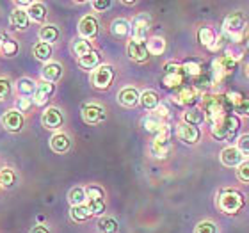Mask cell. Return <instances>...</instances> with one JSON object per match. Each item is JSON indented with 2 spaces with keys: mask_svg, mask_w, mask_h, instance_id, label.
I'll list each match as a JSON object with an SVG mask.
<instances>
[{
  "mask_svg": "<svg viewBox=\"0 0 249 233\" xmlns=\"http://www.w3.org/2000/svg\"><path fill=\"white\" fill-rule=\"evenodd\" d=\"M201 98H203L201 93H199L194 86H183V88H180L177 93L173 94V102H175V104L189 107V109L196 107V104H199Z\"/></svg>",
  "mask_w": 249,
  "mask_h": 233,
  "instance_id": "5b68a950",
  "label": "cell"
},
{
  "mask_svg": "<svg viewBox=\"0 0 249 233\" xmlns=\"http://www.w3.org/2000/svg\"><path fill=\"white\" fill-rule=\"evenodd\" d=\"M207 121V116L203 112L201 109H196V107H192V109H187L183 112V123L187 125H192V126H199Z\"/></svg>",
  "mask_w": 249,
  "mask_h": 233,
  "instance_id": "cb8c5ba5",
  "label": "cell"
},
{
  "mask_svg": "<svg viewBox=\"0 0 249 233\" xmlns=\"http://www.w3.org/2000/svg\"><path fill=\"white\" fill-rule=\"evenodd\" d=\"M226 98L230 100V104L233 105H237L239 104V102H242V100H244V96H242V94L240 93H235V91H230V93H226Z\"/></svg>",
  "mask_w": 249,
  "mask_h": 233,
  "instance_id": "816d5d0a",
  "label": "cell"
},
{
  "mask_svg": "<svg viewBox=\"0 0 249 233\" xmlns=\"http://www.w3.org/2000/svg\"><path fill=\"white\" fill-rule=\"evenodd\" d=\"M237 178L244 183H249V161H244L237 167Z\"/></svg>",
  "mask_w": 249,
  "mask_h": 233,
  "instance_id": "f6af8a7d",
  "label": "cell"
},
{
  "mask_svg": "<svg viewBox=\"0 0 249 233\" xmlns=\"http://www.w3.org/2000/svg\"><path fill=\"white\" fill-rule=\"evenodd\" d=\"M237 66V59L233 55H221L217 57L215 61L212 62V75H213V80H223L228 73H231Z\"/></svg>",
  "mask_w": 249,
  "mask_h": 233,
  "instance_id": "8992f818",
  "label": "cell"
},
{
  "mask_svg": "<svg viewBox=\"0 0 249 233\" xmlns=\"http://www.w3.org/2000/svg\"><path fill=\"white\" fill-rule=\"evenodd\" d=\"M126 55L135 62H144L150 57L148 52V45L146 41H137V39H130L126 45Z\"/></svg>",
  "mask_w": 249,
  "mask_h": 233,
  "instance_id": "30bf717a",
  "label": "cell"
},
{
  "mask_svg": "<svg viewBox=\"0 0 249 233\" xmlns=\"http://www.w3.org/2000/svg\"><path fill=\"white\" fill-rule=\"evenodd\" d=\"M197 41H199V45L212 50L215 41H217V37H215V32L210 27H199L197 29Z\"/></svg>",
  "mask_w": 249,
  "mask_h": 233,
  "instance_id": "d4e9b609",
  "label": "cell"
},
{
  "mask_svg": "<svg viewBox=\"0 0 249 233\" xmlns=\"http://www.w3.org/2000/svg\"><path fill=\"white\" fill-rule=\"evenodd\" d=\"M130 27H132V39L146 41V36H148V31H150V16L148 15L135 16L134 21L130 23Z\"/></svg>",
  "mask_w": 249,
  "mask_h": 233,
  "instance_id": "8fae6325",
  "label": "cell"
},
{
  "mask_svg": "<svg viewBox=\"0 0 249 233\" xmlns=\"http://www.w3.org/2000/svg\"><path fill=\"white\" fill-rule=\"evenodd\" d=\"M246 205V197L237 189H223L217 196V207L224 214H239Z\"/></svg>",
  "mask_w": 249,
  "mask_h": 233,
  "instance_id": "7a4b0ae2",
  "label": "cell"
},
{
  "mask_svg": "<svg viewBox=\"0 0 249 233\" xmlns=\"http://www.w3.org/2000/svg\"><path fill=\"white\" fill-rule=\"evenodd\" d=\"M32 54H34V57L37 61H43V62H48L50 57H52V45H48V43H36L34 48H32Z\"/></svg>",
  "mask_w": 249,
  "mask_h": 233,
  "instance_id": "1f68e13d",
  "label": "cell"
},
{
  "mask_svg": "<svg viewBox=\"0 0 249 233\" xmlns=\"http://www.w3.org/2000/svg\"><path fill=\"white\" fill-rule=\"evenodd\" d=\"M141 105L144 107L146 110H157V107L160 105V98H159V94L155 91H144V93H141Z\"/></svg>",
  "mask_w": 249,
  "mask_h": 233,
  "instance_id": "83f0119b",
  "label": "cell"
},
{
  "mask_svg": "<svg viewBox=\"0 0 249 233\" xmlns=\"http://www.w3.org/2000/svg\"><path fill=\"white\" fill-rule=\"evenodd\" d=\"M213 82H215V80H213V75H212V72H210V70H208V72H207V70H203V72L199 73L196 78H192V86H194L199 93L210 88Z\"/></svg>",
  "mask_w": 249,
  "mask_h": 233,
  "instance_id": "484cf974",
  "label": "cell"
},
{
  "mask_svg": "<svg viewBox=\"0 0 249 233\" xmlns=\"http://www.w3.org/2000/svg\"><path fill=\"white\" fill-rule=\"evenodd\" d=\"M68 199L71 203V207H80V205H86L88 203V194H86V189L84 187H73L70 194H68Z\"/></svg>",
  "mask_w": 249,
  "mask_h": 233,
  "instance_id": "d6a6232c",
  "label": "cell"
},
{
  "mask_svg": "<svg viewBox=\"0 0 249 233\" xmlns=\"http://www.w3.org/2000/svg\"><path fill=\"white\" fill-rule=\"evenodd\" d=\"M78 34L82 39H93L98 34V20L93 15L82 16V20L78 21Z\"/></svg>",
  "mask_w": 249,
  "mask_h": 233,
  "instance_id": "4fadbf2b",
  "label": "cell"
},
{
  "mask_svg": "<svg viewBox=\"0 0 249 233\" xmlns=\"http://www.w3.org/2000/svg\"><path fill=\"white\" fill-rule=\"evenodd\" d=\"M110 32H112V36L116 37H126L132 32V27L126 20L123 18H116L112 23H110Z\"/></svg>",
  "mask_w": 249,
  "mask_h": 233,
  "instance_id": "f1b7e54d",
  "label": "cell"
},
{
  "mask_svg": "<svg viewBox=\"0 0 249 233\" xmlns=\"http://www.w3.org/2000/svg\"><path fill=\"white\" fill-rule=\"evenodd\" d=\"M201 107L203 112L207 116V121L210 125H215L217 121L233 112V105L230 104V100L226 98V94H203L201 98Z\"/></svg>",
  "mask_w": 249,
  "mask_h": 233,
  "instance_id": "6da1fadb",
  "label": "cell"
},
{
  "mask_svg": "<svg viewBox=\"0 0 249 233\" xmlns=\"http://www.w3.org/2000/svg\"><path fill=\"white\" fill-rule=\"evenodd\" d=\"M70 146H71V141H70V137L66 134H62V132L52 135V139H50V148L55 153H66L70 150Z\"/></svg>",
  "mask_w": 249,
  "mask_h": 233,
  "instance_id": "603a6c76",
  "label": "cell"
},
{
  "mask_svg": "<svg viewBox=\"0 0 249 233\" xmlns=\"http://www.w3.org/2000/svg\"><path fill=\"white\" fill-rule=\"evenodd\" d=\"M248 43H249V34H248Z\"/></svg>",
  "mask_w": 249,
  "mask_h": 233,
  "instance_id": "680465c9",
  "label": "cell"
},
{
  "mask_svg": "<svg viewBox=\"0 0 249 233\" xmlns=\"http://www.w3.org/2000/svg\"><path fill=\"white\" fill-rule=\"evenodd\" d=\"M237 148H239V151L244 157H249V134L240 135L239 139H237Z\"/></svg>",
  "mask_w": 249,
  "mask_h": 233,
  "instance_id": "bcb514c9",
  "label": "cell"
},
{
  "mask_svg": "<svg viewBox=\"0 0 249 233\" xmlns=\"http://www.w3.org/2000/svg\"><path fill=\"white\" fill-rule=\"evenodd\" d=\"M219 159H221V164L226 167H237L244 162V155L239 151V148L237 146H226L223 151H221V155H219Z\"/></svg>",
  "mask_w": 249,
  "mask_h": 233,
  "instance_id": "5bb4252c",
  "label": "cell"
},
{
  "mask_svg": "<svg viewBox=\"0 0 249 233\" xmlns=\"http://www.w3.org/2000/svg\"><path fill=\"white\" fill-rule=\"evenodd\" d=\"M41 77L45 82H50V84L57 82L62 77V66L59 62H47L41 70Z\"/></svg>",
  "mask_w": 249,
  "mask_h": 233,
  "instance_id": "44dd1931",
  "label": "cell"
},
{
  "mask_svg": "<svg viewBox=\"0 0 249 233\" xmlns=\"http://www.w3.org/2000/svg\"><path fill=\"white\" fill-rule=\"evenodd\" d=\"M0 47H2V36H0Z\"/></svg>",
  "mask_w": 249,
  "mask_h": 233,
  "instance_id": "6f0895ef",
  "label": "cell"
},
{
  "mask_svg": "<svg viewBox=\"0 0 249 233\" xmlns=\"http://www.w3.org/2000/svg\"><path fill=\"white\" fill-rule=\"evenodd\" d=\"M178 137L185 143V144H196L201 139V132L197 126H192V125L182 123L178 125Z\"/></svg>",
  "mask_w": 249,
  "mask_h": 233,
  "instance_id": "ac0fdd59",
  "label": "cell"
},
{
  "mask_svg": "<svg viewBox=\"0 0 249 233\" xmlns=\"http://www.w3.org/2000/svg\"><path fill=\"white\" fill-rule=\"evenodd\" d=\"M169 150H171V141H169V126H167L164 132L155 135V139L151 143V155L157 159H164L167 157Z\"/></svg>",
  "mask_w": 249,
  "mask_h": 233,
  "instance_id": "9c48e42d",
  "label": "cell"
},
{
  "mask_svg": "<svg viewBox=\"0 0 249 233\" xmlns=\"http://www.w3.org/2000/svg\"><path fill=\"white\" fill-rule=\"evenodd\" d=\"M246 75H248V77H249V64H248V66H246Z\"/></svg>",
  "mask_w": 249,
  "mask_h": 233,
  "instance_id": "9f6ffc18",
  "label": "cell"
},
{
  "mask_svg": "<svg viewBox=\"0 0 249 233\" xmlns=\"http://www.w3.org/2000/svg\"><path fill=\"white\" fill-rule=\"evenodd\" d=\"M73 52H75V55H78V59L84 57V55H88L89 52H93V47H91V43L88 41V39H82V37H78V39H75L71 45Z\"/></svg>",
  "mask_w": 249,
  "mask_h": 233,
  "instance_id": "d590c367",
  "label": "cell"
},
{
  "mask_svg": "<svg viewBox=\"0 0 249 233\" xmlns=\"http://www.w3.org/2000/svg\"><path fill=\"white\" fill-rule=\"evenodd\" d=\"M182 66H183V72H185V75L189 78H196L197 75L205 70V68L201 66V62L196 61V59H192V61H185Z\"/></svg>",
  "mask_w": 249,
  "mask_h": 233,
  "instance_id": "74e56055",
  "label": "cell"
},
{
  "mask_svg": "<svg viewBox=\"0 0 249 233\" xmlns=\"http://www.w3.org/2000/svg\"><path fill=\"white\" fill-rule=\"evenodd\" d=\"M148 52H150V55H160V54H164V50H166V41L162 39V37H151V39H148Z\"/></svg>",
  "mask_w": 249,
  "mask_h": 233,
  "instance_id": "f35d334b",
  "label": "cell"
},
{
  "mask_svg": "<svg viewBox=\"0 0 249 233\" xmlns=\"http://www.w3.org/2000/svg\"><path fill=\"white\" fill-rule=\"evenodd\" d=\"M41 123L45 128L55 130V128H59V126H62V123H64V116H62V112L57 109V107H48L41 116Z\"/></svg>",
  "mask_w": 249,
  "mask_h": 233,
  "instance_id": "9a60e30c",
  "label": "cell"
},
{
  "mask_svg": "<svg viewBox=\"0 0 249 233\" xmlns=\"http://www.w3.org/2000/svg\"><path fill=\"white\" fill-rule=\"evenodd\" d=\"M36 89H37V84L32 78H21L20 82H18V93H20V96H25V98L34 96Z\"/></svg>",
  "mask_w": 249,
  "mask_h": 233,
  "instance_id": "836d02e7",
  "label": "cell"
},
{
  "mask_svg": "<svg viewBox=\"0 0 249 233\" xmlns=\"http://www.w3.org/2000/svg\"><path fill=\"white\" fill-rule=\"evenodd\" d=\"M16 181V173L11 167H4L0 169V187L2 189H11Z\"/></svg>",
  "mask_w": 249,
  "mask_h": 233,
  "instance_id": "8d00e7d4",
  "label": "cell"
},
{
  "mask_svg": "<svg viewBox=\"0 0 249 233\" xmlns=\"http://www.w3.org/2000/svg\"><path fill=\"white\" fill-rule=\"evenodd\" d=\"M32 98H25V96H21V98H18V102H16V110L18 112H27V110L32 107Z\"/></svg>",
  "mask_w": 249,
  "mask_h": 233,
  "instance_id": "c3c4849f",
  "label": "cell"
},
{
  "mask_svg": "<svg viewBox=\"0 0 249 233\" xmlns=\"http://www.w3.org/2000/svg\"><path fill=\"white\" fill-rule=\"evenodd\" d=\"M114 80V68L110 64H102L93 72L91 82L96 89H107Z\"/></svg>",
  "mask_w": 249,
  "mask_h": 233,
  "instance_id": "ba28073f",
  "label": "cell"
},
{
  "mask_svg": "<svg viewBox=\"0 0 249 233\" xmlns=\"http://www.w3.org/2000/svg\"><path fill=\"white\" fill-rule=\"evenodd\" d=\"M86 194H88V199H104L105 192L102 187L98 185H89L86 187Z\"/></svg>",
  "mask_w": 249,
  "mask_h": 233,
  "instance_id": "ee69618b",
  "label": "cell"
},
{
  "mask_svg": "<svg viewBox=\"0 0 249 233\" xmlns=\"http://www.w3.org/2000/svg\"><path fill=\"white\" fill-rule=\"evenodd\" d=\"M53 91H55V86L43 80V82L37 84V89H36V93H34V96H32V102H34L37 107H43V105H47V102L50 100Z\"/></svg>",
  "mask_w": 249,
  "mask_h": 233,
  "instance_id": "e0dca14e",
  "label": "cell"
},
{
  "mask_svg": "<svg viewBox=\"0 0 249 233\" xmlns=\"http://www.w3.org/2000/svg\"><path fill=\"white\" fill-rule=\"evenodd\" d=\"M118 102H120L123 107H135V105L141 104V93L135 88H123L118 93Z\"/></svg>",
  "mask_w": 249,
  "mask_h": 233,
  "instance_id": "ffe728a7",
  "label": "cell"
},
{
  "mask_svg": "<svg viewBox=\"0 0 249 233\" xmlns=\"http://www.w3.org/2000/svg\"><path fill=\"white\" fill-rule=\"evenodd\" d=\"M29 21H31V18L27 15V11L23 9H15L9 16L11 27L16 29V31H25L27 27H29Z\"/></svg>",
  "mask_w": 249,
  "mask_h": 233,
  "instance_id": "7402d4cb",
  "label": "cell"
},
{
  "mask_svg": "<svg viewBox=\"0 0 249 233\" xmlns=\"http://www.w3.org/2000/svg\"><path fill=\"white\" fill-rule=\"evenodd\" d=\"M88 208L91 210L93 215H102L105 212V201L104 199H88Z\"/></svg>",
  "mask_w": 249,
  "mask_h": 233,
  "instance_id": "60d3db41",
  "label": "cell"
},
{
  "mask_svg": "<svg viewBox=\"0 0 249 233\" xmlns=\"http://www.w3.org/2000/svg\"><path fill=\"white\" fill-rule=\"evenodd\" d=\"M31 233H50V232H48L47 226H43V224H37V226H34V228L31 230Z\"/></svg>",
  "mask_w": 249,
  "mask_h": 233,
  "instance_id": "db71d44e",
  "label": "cell"
},
{
  "mask_svg": "<svg viewBox=\"0 0 249 233\" xmlns=\"http://www.w3.org/2000/svg\"><path fill=\"white\" fill-rule=\"evenodd\" d=\"M142 126H144L146 132H150V134H153V135H159L160 132H164L169 125H167L160 116L148 114L146 118H142Z\"/></svg>",
  "mask_w": 249,
  "mask_h": 233,
  "instance_id": "d6986e66",
  "label": "cell"
},
{
  "mask_svg": "<svg viewBox=\"0 0 249 233\" xmlns=\"http://www.w3.org/2000/svg\"><path fill=\"white\" fill-rule=\"evenodd\" d=\"M105 118H107V114H105V109L102 107V105L89 104V105H84L82 107V119L88 125L104 123Z\"/></svg>",
  "mask_w": 249,
  "mask_h": 233,
  "instance_id": "7c38bea8",
  "label": "cell"
},
{
  "mask_svg": "<svg viewBox=\"0 0 249 233\" xmlns=\"http://www.w3.org/2000/svg\"><path fill=\"white\" fill-rule=\"evenodd\" d=\"M246 27V16L240 13V11H235V13H230L226 18H224V23H223V29L226 34H230V36L237 37L239 39L240 32L244 31Z\"/></svg>",
  "mask_w": 249,
  "mask_h": 233,
  "instance_id": "52a82bcc",
  "label": "cell"
},
{
  "mask_svg": "<svg viewBox=\"0 0 249 233\" xmlns=\"http://www.w3.org/2000/svg\"><path fill=\"white\" fill-rule=\"evenodd\" d=\"M233 112H237L240 116H249V98H244L242 102H239V104L235 105Z\"/></svg>",
  "mask_w": 249,
  "mask_h": 233,
  "instance_id": "681fc988",
  "label": "cell"
},
{
  "mask_svg": "<svg viewBox=\"0 0 249 233\" xmlns=\"http://www.w3.org/2000/svg\"><path fill=\"white\" fill-rule=\"evenodd\" d=\"M239 128H240V119L235 114H228L213 125L210 134H212V137L215 141H230L233 139L235 134L239 132Z\"/></svg>",
  "mask_w": 249,
  "mask_h": 233,
  "instance_id": "3957f363",
  "label": "cell"
},
{
  "mask_svg": "<svg viewBox=\"0 0 249 233\" xmlns=\"http://www.w3.org/2000/svg\"><path fill=\"white\" fill-rule=\"evenodd\" d=\"M98 228L102 233H118V221L112 217H104V219H100V223H98Z\"/></svg>",
  "mask_w": 249,
  "mask_h": 233,
  "instance_id": "ab89813d",
  "label": "cell"
},
{
  "mask_svg": "<svg viewBox=\"0 0 249 233\" xmlns=\"http://www.w3.org/2000/svg\"><path fill=\"white\" fill-rule=\"evenodd\" d=\"M187 75L183 72V66L178 64V62H167L164 66V75H162V84L166 86L167 89H180L185 86L187 82Z\"/></svg>",
  "mask_w": 249,
  "mask_h": 233,
  "instance_id": "277c9868",
  "label": "cell"
},
{
  "mask_svg": "<svg viewBox=\"0 0 249 233\" xmlns=\"http://www.w3.org/2000/svg\"><path fill=\"white\" fill-rule=\"evenodd\" d=\"M70 215H71V219L75 223H84V221H88L93 214H91V210L88 208V205H80V207H71Z\"/></svg>",
  "mask_w": 249,
  "mask_h": 233,
  "instance_id": "e575fe53",
  "label": "cell"
},
{
  "mask_svg": "<svg viewBox=\"0 0 249 233\" xmlns=\"http://www.w3.org/2000/svg\"><path fill=\"white\" fill-rule=\"evenodd\" d=\"M91 5H93L96 11H105V9H109L110 5H112V2H110V0H94Z\"/></svg>",
  "mask_w": 249,
  "mask_h": 233,
  "instance_id": "f907efd6",
  "label": "cell"
},
{
  "mask_svg": "<svg viewBox=\"0 0 249 233\" xmlns=\"http://www.w3.org/2000/svg\"><path fill=\"white\" fill-rule=\"evenodd\" d=\"M194 233H217V226L212 221H201V223L196 224Z\"/></svg>",
  "mask_w": 249,
  "mask_h": 233,
  "instance_id": "b9f144b4",
  "label": "cell"
},
{
  "mask_svg": "<svg viewBox=\"0 0 249 233\" xmlns=\"http://www.w3.org/2000/svg\"><path fill=\"white\" fill-rule=\"evenodd\" d=\"M61 36V31H59L55 25H45L39 29V39L43 43H48V45H52L55 43Z\"/></svg>",
  "mask_w": 249,
  "mask_h": 233,
  "instance_id": "f546056e",
  "label": "cell"
},
{
  "mask_svg": "<svg viewBox=\"0 0 249 233\" xmlns=\"http://www.w3.org/2000/svg\"><path fill=\"white\" fill-rule=\"evenodd\" d=\"M155 114L160 116V118L164 119V118H169V116H171V112H169V107H167V105L160 104L159 107H157V112H155Z\"/></svg>",
  "mask_w": 249,
  "mask_h": 233,
  "instance_id": "f5cc1de1",
  "label": "cell"
},
{
  "mask_svg": "<svg viewBox=\"0 0 249 233\" xmlns=\"http://www.w3.org/2000/svg\"><path fill=\"white\" fill-rule=\"evenodd\" d=\"M23 123H25L23 114L18 112L16 109L7 110V112L2 116V125H4V128L9 130V132H20V130L23 128Z\"/></svg>",
  "mask_w": 249,
  "mask_h": 233,
  "instance_id": "2e32d148",
  "label": "cell"
},
{
  "mask_svg": "<svg viewBox=\"0 0 249 233\" xmlns=\"http://www.w3.org/2000/svg\"><path fill=\"white\" fill-rule=\"evenodd\" d=\"M78 66L82 68V70H96L98 66H102V59H100V54L96 50L93 52H89L88 55H84V57L78 59Z\"/></svg>",
  "mask_w": 249,
  "mask_h": 233,
  "instance_id": "4316f807",
  "label": "cell"
},
{
  "mask_svg": "<svg viewBox=\"0 0 249 233\" xmlns=\"http://www.w3.org/2000/svg\"><path fill=\"white\" fill-rule=\"evenodd\" d=\"M13 88H11V82L7 78H0V102L7 100V96L11 94Z\"/></svg>",
  "mask_w": 249,
  "mask_h": 233,
  "instance_id": "7dc6e473",
  "label": "cell"
},
{
  "mask_svg": "<svg viewBox=\"0 0 249 233\" xmlns=\"http://www.w3.org/2000/svg\"><path fill=\"white\" fill-rule=\"evenodd\" d=\"M2 52L7 55V57H13L16 52H18V43L15 41V39H5V41H2Z\"/></svg>",
  "mask_w": 249,
  "mask_h": 233,
  "instance_id": "7bdbcfd3",
  "label": "cell"
},
{
  "mask_svg": "<svg viewBox=\"0 0 249 233\" xmlns=\"http://www.w3.org/2000/svg\"><path fill=\"white\" fill-rule=\"evenodd\" d=\"M137 4V2H134V0H132V2H123V5H128V7H132V5H135Z\"/></svg>",
  "mask_w": 249,
  "mask_h": 233,
  "instance_id": "11a10c76",
  "label": "cell"
},
{
  "mask_svg": "<svg viewBox=\"0 0 249 233\" xmlns=\"http://www.w3.org/2000/svg\"><path fill=\"white\" fill-rule=\"evenodd\" d=\"M27 15H29V18H31L32 21L41 23V21H45V18H47V7H45L41 2H32V5L27 9Z\"/></svg>",
  "mask_w": 249,
  "mask_h": 233,
  "instance_id": "4dcf8cb0",
  "label": "cell"
}]
</instances>
